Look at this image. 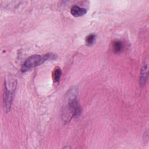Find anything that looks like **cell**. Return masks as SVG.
I'll list each match as a JSON object with an SVG mask.
<instances>
[{
  "label": "cell",
  "instance_id": "obj_1",
  "mask_svg": "<svg viewBox=\"0 0 149 149\" xmlns=\"http://www.w3.org/2000/svg\"><path fill=\"white\" fill-rule=\"evenodd\" d=\"M81 108L76 99L75 93L70 95L69 97L68 104L64 108L62 111V118L64 123L69 122L73 116H79L81 113Z\"/></svg>",
  "mask_w": 149,
  "mask_h": 149
},
{
  "label": "cell",
  "instance_id": "obj_4",
  "mask_svg": "<svg viewBox=\"0 0 149 149\" xmlns=\"http://www.w3.org/2000/svg\"><path fill=\"white\" fill-rule=\"evenodd\" d=\"M148 77V64L147 63H144L143 67L140 72V83L142 86H144Z\"/></svg>",
  "mask_w": 149,
  "mask_h": 149
},
{
  "label": "cell",
  "instance_id": "obj_7",
  "mask_svg": "<svg viewBox=\"0 0 149 149\" xmlns=\"http://www.w3.org/2000/svg\"><path fill=\"white\" fill-rule=\"evenodd\" d=\"M62 74V70L59 67H56L53 72L52 77L55 83H58L60 80V78Z\"/></svg>",
  "mask_w": 149,
  "mask_h": 149
},
{
  "label": "cell",
  "instance_id": "obj_6",
  "mask_svg": "<svg viewBox=\"0 0 149 149\" xmlns=\"http://www.w3.org/2000/svg\"><path fill=\"white\" fill-rule=\"evenodd\" d=\"M112 47L114 53L119 54L123 51L124 45L122 41L119 40H115L113 41Z\"/></svg>",
  "mask_w": 149,
  "mask_h": 149
},
{
  "label": "cell",
  "instance_id": "obj_3",
  "mask_svg": "<svg viewBox=\"0 0 149 149\" xmlns=\"http://www.w3.org/2000/svg\"><path fill=\"white\" fill-rule=\"evenodd\" d=\"M16 84L12 87V88H9L8 84H6V82H5L3 100L4 110L6 112H8L10 110L12 102L13 100V94H14L15 90L16 88Z\"/></svg>",
  "mask_w": 149,
  "mask_h": 149
},
{
  "label": "cell",
  "instance_id": "obj_5",
  "mask_svg": "<svg viewBox=\"0 0 149 149\" xmlns=\"http://www.w3.org/2000/svg\"><path fill=\"white\" fill-rule=\"evenodd\" d=\"M87 13V10L85 8L74 5L70 9V13L74 17H80L84 15Z\"/></svg>",
  "mask_w": 149,
  "mask_h": 149
},
{
  "label": "cell",
  "instance_id": "obj_2",
  "mask_svg": "<svg viewBox=\"0 0 149 149\" xmlns=\"http://www.w3.org/2000/svg\"><path fill=\"white\" fill-rule=\"evenodd\" d=\"M55 55L53 54H47L44 55H33L28 58L24 62L22 68V72H25L32 68L42 64L45 61L49 59H53Z\"/></svg>",
  "mask_w": 149,
  "mask_h": 149
},
{
  "label": "cell",
  "instance_id": "obj_8",
  "mask_svg": "<svg viewBox=\"0 0 149 149\" xmlns=\"http://www.w3.org/2000/svg\"><path fill=\"white\" fill-rule=\"evenodd\" d=\"M95 38H96V36L94 34H90L89 35H88L85 40L86 43L88 46H90L91 45H93L94 42L95 41Z\"/></svg>",
  "mask_w": 149,
  "mask_h": 149
}]
</instances>
